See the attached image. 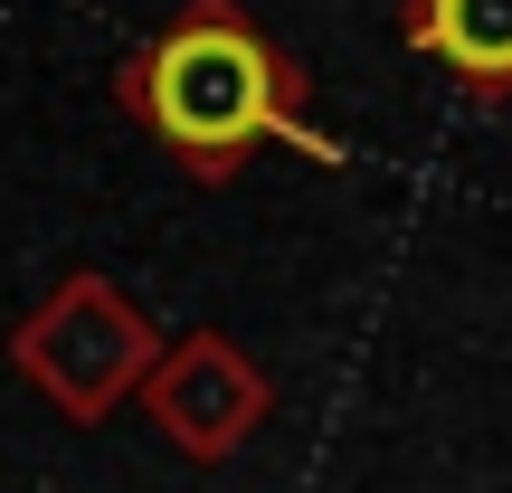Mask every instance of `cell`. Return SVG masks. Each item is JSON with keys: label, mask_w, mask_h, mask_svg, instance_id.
Segmentation results:
<instances>
[{"label": "cell", "mask_w": 512, "mask_h": 493, "mask_svg": "<svg viewBox=\"0 0 512 493\" xmlns=\"http://www.w3.org/2000/svg\"><path fill=\"white\" fill-rule=\"evenodd\" d=\"M124 105L143 114L200 181H228L266 133H294V67L228 10V0H200L181 29H162L133 57Z\"/></svg>", "instance_id": "6da1fadb"}, {"label": "cell", "mask_w": 512, "mask_h": 493, "mask_svg": "<svg viewBox=\"0 0 512 493\" xmlns=\"http://www.w3.org/2000/svg\"><path fill=\"white\" fill-rule=\"evenodd\" d=\"M408 48L465 86H512V0H408Z\"/></svg>", "instance_id": "7a4b0ae2"}]
</instances>
